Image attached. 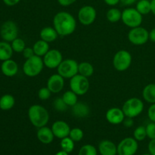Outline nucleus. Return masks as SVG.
Segmentation results:
<instances>
[{
  "label": "nucleus",
  "mask_w": 155,
  "mask_h": 155,
  "mask_svg": "<svg viewBox=\"0 0 155 155\" xmlns=\"http://www.w3.org/2000/svg\"><path fill=\"white\" fill-rule=\"evenodd\" d=\"M51 129L54 133V136L61 139L68 137L71 132L69 125L63 120L55 121L52 124Z\"/></svg>",
  "instance_id": "nucleus-14"
},
{
  "label": "nucleus",
  "mask_w": 155,
  "mask_h": 155,
  "mask_svg": "<svg viewBox=\"0 0 155 155\" xmlns=\"http://www.w3.org/2000/svg\"><path fill=\"white\" fill-rule=\"evenodd\" d=\"M52 92L48 89V87L41 88L38 92V97L40 100L45 101V100L48 99L51 97V95Z\"/></svg>",
  "instance_id": "nucleus-36"
},
{
  "label": "nucleus",
  "mask_w": 155,
  "mask_h": 155,
  "mask_svg": "<svg viewBox=\"0 0 155 155\" xmlns=\"http://www.w3.org/2000/svg\"><path fill=\"white\" fill-rule=\"evenodd\" d=\"M145 128H146L147 136H148L150 139H155V123L151 122L150 124H148V125L145 127Z\"/></svg>",
  "instance_id": "nucleus-37"
},
{
  "label": "nucleus",
  "mask_w": 155,
  "mask_h": 155,
  "mask_svg": "<svg viewBox=\"0 0 155 155\" xmlns=\"http://www.w3.org/2000/svg\"><path fill=\"white\" fill-rule=\"evenodd\" d=\"M64 101L66 103L68 107H73L75 105L77 102H78V98H77V95L72 90L67 91L64 93L63 96H62Z\"/></svg>",
  "instance_id": "nucleus-28"
},
{
  "label": "nucleus",
  "mask_w": 155,
  "mask_h": 155,
  "mask_svg": "<svg viewBox=\"0 0 155 155\" xmlns=\"http://www.w3.org/2000/svg\"><path fill=\"white\" fill-rule=\"evenodd\" d=\"M7 6H15L21 2V0H2Z\"/></svg>",
  "instance_id": "nucleus-43"
},
{
  "label": "nucleus",
  "mask_w": 155,
  "mask_h": 155,
  "mask_svg": "<svg viewBox=\"0 0 155 155\" xmlns=\"http://www.w3.org/2000/svg\"><path fill=\"white\" fill-rule=\"evenodd\" d=\"M89 83L88 77H84L80 74H77L70 80L71 90L75 92L77 95H83L86 94L89 89Z\"/></svg>",
  "instance_id": "nucleus-6"
},
{
  "label": "nucleus",
  "mask_w": 155,
  "mask_h": 155,
  "mask_svg": "<svg viewBox=\"0 0 155 155\" xmlns=\"http://www.w3.org/2000/svg\"><path fill=\"white\" fill-rule=\"evenodd\" d=\"M139 148L137 140L131 137L125 138L117 146L118 155H134Z\"/></svg>",
  "instance_id": "nucleus-11"
},
{
  "label": "nucleus",
  "mask_w": 155,
  "mask_h": 155,
  "mask_svg": "<svg viewBox=\"0 0 155 155\" xmlns=\"http://www.w3.org/2000/svg\"><path fill=\"white\" fill-rule=\"evenodd\" d=\"M148 151L150 154L155 155V139H151L150 142L148 143Z\"/></svg>",
  "instance_id": "nucleus-41"
},
{
  "label": "nucleus",
  "mask_w": 155,
  "mask_h": 155,
  "mask_svg": "<svg viewBox=\"0 0 155 155\" xmlns=\"http://www.w3.org/2000/svg\"><path fill=\"white\" fill-rule=\"evenodd\" d=\"M136 10L141 15H148L151 12V3L149 0H139L136 4Z\"/></svg>",
  "instance_id": "nucleus-27"
},
{
  "label": "nucleus",
  "mask_w": 155,
  "mask_h": 155,
  "mask_svg": "<svg viewBox=\"0 0 155 155\" xmlns=\"http://www.w3.org/2000/svg\"><path fill=\"white\" fill-rule=\"evenodd\" d=\"M53 25L58 35L67 36L75 31L77 21L71 14L66 12H60L54 15Z\"/></svg>",
  "instance_id": "nucleus-1"
},
{
  "label": "nucleus",
  "mask_w": 155,
  "mask_h": 155,
  "mask_svg": "<svg viewBox=\"0 0 155 155\" xmlns=\"http://www.w3.org/2000/svg\"><path fill=\"white\" fill-rule=\"evenodd\" d=\"M94 68L89 62H82L79 64L78 74L84 76L86 77H89L93 74Z\"/></svg>",
  "instance_id": "nucleus-26"
},
{
  "label": "nucleus",
  "mask_w": 155,
  "mask_h": 155,
  "mask_svg": "<svg viewBox=\"0 0 155 155\" xmlns=\"http://www.w3.org/2000/svg\"><path fill=\"white\" fill-rule=\"evenodd\" d=\"M78 155H97L96 148L92 145H85L80 149Z\"/></svg>",
  "instance_id": "nucleus-34"
},
{
  "label": "nucleus",
  "mask_w": 155,
  "mask_h": 155,
  "mask_svg": "<svg viewBox=\"0 0 155 155\" xmlns=\"http://www.w3.org/2000/svg\"><path fill=\"white\" fill-rule=\"evenodd\" d=\"M138 0H120V2L123 5L130 6L132 5L135 4Z\"/></svg>",
  "instance_id": "nucleus-44"
},
{
  "label": "nucleus",
  "mask_w": 155,
  "mask_h": 155,
  "mask_svg": "<svg viewBox=\"0 0 155 155\" xmlns=\"http://www.w3.org/2000/svg\"><path fill=\"white\" fill-rule=\"evenodd\" d=\"M122 110L127 117L135 118L142 113L144 103L139 98H131L124 102Z\"/></svg>",
  "instance_id": "nucleus-4"
},
{
  "label": "nucleus",
  "mask_w": 155,
  "mask_h": 155,
  "mask_svg": "<svg viewBox=\"0 0 155 155\" xmlns=\"http://www.w3.org/2000/svg\"><path fill=\"white\" fill-rule=\"evenodd\" d=\"M58 33H57V31H56L54 27H44L40 31L41 39L48 42V43L55 41L56 39L58 38Z\"/></svg>",
  "instance_id": "nucleus-21"
},
{
  "label": "nucleus",
  "mask_w": 155,
  "mask_h": 155,
  "mask_svg": "<svg viewBox=\"0 0 155 155\" xmlns=\"http://www.w3.org/2000/svg\"><path fill=\"white\" fill-rule=\"evenodd\" d=\"M43 63L46 68L50 69L58 68L63 61V57L60 51L57 49L49 50L43 56Z\"/></svg>",
  "instance_id": "nucleus-13"
},
{
  "label": "nucleus",
  "mask_w": 155,
  "mask_h": 155,
  "mask_svg": "<svg viewBox=\"0 0 155 155\" xmlns=\"http://www.w3.org/2000/svg\"><path fill=\"white\" fill-rule=\"evenodd\" d=\"M151 12L155 16V0H151Z\"/></svg>",
  "instance_id": "nucleus-47"
},
{
  "label": "nucleus",
  "mask_w": 155,
  "mask_h": 155,
  "mask_svg": "<svg viewBox=\"0 0 155 155\" xmlns=\"http://www.w3.org/2000/svg\"><path fill=\"white\" fill-rule=\"evenodd\" d=\"M57 1L61 6L68 7V6H70L74 4V3H75L77 0H57Z\"/></svg>",
  "instance_id": "nucleus-40"
},
{
  "label": "nucleus",
  "mask_w": 155,
  "mask_h": 155,
  "mask_svg": "<svg viewBox=\"0 0 155 155\" xmlns=\"http://www.w3.org/2000/svg\"><path fill=\"white\" fill-rule=\"evenodd\" d=\"M79 64L74 59H66L62 61L58 67V74L66 79H71L78 74Z\"/></svg>",
  "instance_id": "nucleus-8"
},
{
  "label": "nucleus",
  "mask_w": 155,
  "mask_h": 155,
  "mask_svg": "<svg viewBox=\"0 0 155 155\" xmlns=\"http://www.w3.org/2000/svg\"><path fill=\"white\" fill-rule=\"evenodd\" d=\"M53 107L56 110L60 112L65 111L68 109V106L67 105L66 103L64 101L62 98H58L54 100V103H53Z\"/></svg>",
  "instance_id": "nucleus-35"
},
{
  "label": "nucleus",
  "mask_w": 155,
  "mask_h": 155,
  "mask_svg": "<svg viewBox=\"0 0 155 155\" xmlns=\"http://www.w3.org/2000/svg\"><path fill=\"white\" fill-rule=\"evenodd\" d=\"M37 138L39 142L48 145L52 142L54 139V133H53L51 129L48 128L47 127H42L41 128H39L37 131Z\"/></svg>",
  "instance_id": "nucleus-18"
},
{
  "label": "nucleus",
  "mask_w": 155,
  "mask_h": 155,
  "mask_svg": "<svg viewBox=\"0 0 155 155\" xmlns=\"http://www.w3.org/2000/svg\"><path fill=\"white\" fill-rule=\"evenodd\" d=\"M142 97L148 103H155V83H150L145 86L142 90Z\"/></svg>",
  "instance_id": "nucleus-23"
},
{
  "label": "nucleus",
  "mask_w": 155,
  "mask_h": 155,
  "mask_svg": "<svg viewBox=\"0 0 155 155\" xmlns=\"http://www.w3.org/2000/svg\"><path fill=\"white\" fill-rule=\"evenodd\" d=\"M43 60L41 57L34 55L32 58L26 59L23 66V71L25 75L30 77H34L39 75L43 69Z\"/></svg>",
  "instance_id": "nucleus-3"
},
{
  "label": "nucleus",
  "mask_w": 155,
  "mask_h": 155,
  "mask_svg": "<svg viewBox=\"0 0 155 155\" xmlns=\"http://www.w3.org/2000/svg\"><path fill=\"white\" fill-rule=\"evenodd\" d=\"M12 49L14 51L18 53L23 52V51L24 50V48H26L25 42L24 41V39H21V38H16L15 40H13L12 42Z\"/></svg>",
  "instance_id": "nucleus-31"
},
{
  "label": "nucleus",
  "mask_w": 155,
  "mask_h": 155,
  "mask_svg": "<svg viewBox=\"0 0 155 155\" xmlns=\"http://www.w3.org/2000/svg\"><path fill=\"white\" fill-rule=\"evenodd\" d=\"M98 150L101 155H116L117 153V147L114 142L109 140H104L100 142Z\"/></svg>",
  "instance_id": "nucleus-19"
},
{
  "label": "nucleus",
  "mask_w": 155,
  "mask_h": 155,
  "mask_svg": "<svg viewBox=\"0 0 155 155\" xmlns=\"http://www.w3.org/2000/svg\"><path fill=\"white\" fill-rule=\"evenodd\" d=\"M22 53H23V55H24V57L26 59L30 58H32L33 56L35 55L33 48H30V47H26V48H24V51H23Z\"/></svg>",
  "instance_id": "nucleus-39"
},
{
  "label": "nucleus",
  "mask_w": 155,
  "mask_h": 155,
  "mask_svg": "<svg viewBox=\"0 0 155 155\" xmlns=\"http://www.w3.org/2000/svg\"><path fill=\"white\" fill-rule=\"evenodd\" d=\"M55 155H68V153L65 152V151H58V152Z\"/></svg>",
  "instance_id": "nucleus-48"
},
{
  "label": "nucleus",
  "mask_w": 155,
  "mask_h": 155,
  "mask_svg": "<svg viewBox=\"0 0 155 155\" xmlns=\"http://www.w3.org/2000/svg\"><path fill=\"white\" fill-rule=\"evenodd\" d=\"M13 51L12 45L9 42L5 41L0 42V61H4L12 58Z\"/></svg>",
  "instance_id": "nucleus-22"
},
{
  "label": "nucleus",
  "mask_w": 155,
  "mask_h": 155,
  "mask_svg": "<svg viewBox=\"0 0 155 155\" xmlns=\"http://www.w3.org/2000/svg\"><path fill=\"white\" fill-rule=\"evenodd\" d=\"M96 10L91 5L83 6L78 12L79 21L83 25L85 26H89L93 24L96 19Z\"/></svg>",
  "instance_id": "nucleus-12"
},
{
  "label": "nucleus",
  "mask_w": 155,
  "mask_h": 155,
  "mask_svg": "<svg viewBox=\"0 0 155 155\" xmlns=\"http://www.w3.org/2000/svg\"><path fill=\"white\" fill-rule=\"evenodd\" d=\"M104 2L110 6H115L120 2V0H104Z\"/></svg>",
  "instance_id": "nucleus-45"
},
{
  "label": "nucleus",
  "mask_w": 155,
  "mask_h": 155,
  "mask_svg": "<svg viewBox=\"0 0 155 155\" xmlns=\"http://www.w3.org/2000/svg\"><path fill=\"white\" fill-rule=\"evenodd\" d=\"M107 19L110 23H116L118 22L120 20H121L122 18V12L116 8H112L109 9L107 12Z\"/></svg>",
  "instance_id": "nucleus-29"
},
{
  "label": "nucleus",
  "mask_w": 155,
  "mask_h": 155,
  "mask_svg": "<svg viewBox=\"0 0 155 155\" xmlns=\"http://www.w3.org/2000/svg\"><path fill=\"white\" fill-rule=\"evenodd\" d=\"M84 133L83 131L80 128H74L71 130L69 137L72 139L74 142H80L83 139Z\"/></svg>",
  "instance_id": "nucleus-32"
},
{
  "label": "nucleus",
  "mask_w": 155,
  "mask_h": 155,
  "mask_svg": "<svg viewBox=\"0 0 155 155\" xmlns=\"http://www.w3.org/2000/svg\"><path fill=\"white\" fill-rule=\"evenodd\" d=\"M134 139L137 141H143L145 138L147 137V133H146V128L143 126H140L138 127L135 130L134 133Z\"/></svg>",
  "instance_id": "nucleus-33"
},
{
  "label": "nucleus",
  "mask_w": 155,
  "mask_h": 155,
  "mask_svg": "<svg viewBox=\"0 0 155 155\" xmlns=\"http://www.w3.org/2000/svg\"><path fill=\"white\" fill-rule=\"evenodd\" d=\"M0 36L2 39L8 42H12L18 36V28L17 24L12 21H7L2 24L0 28Z\"/></svg>",
  "instance_id": "nucleus-10"
},
{
  "label": "nucleus",
  "mask_w": 155,
  "mask_h": 155,
  "mask_svg": "<svg viewBox=\"0 0 155 155\" xmlns=\"http://www.w3.org/2000/svg\"><path fill=\"white\" fill-rule=\"evenodd\" d=\"M132 60V55L128 51L120 50L114 56V68L118 71H126L131 65Z\"/></svg>",
  "instance_id": "nucleus-7"
},
{
  "label": "nucleus",
  "mask_w": 155,
  "mask_h": 155,
  "mask_svg": "<svg viewBox=\"0 0 155 155\" xmlns=\"http://www.w3.org/2000/svg\"><path fill=\"white\" fill-rule=\"evenodd\" d=\"M90 113L89 107L85 103L77 102L72 107V114L74 117L78 118L86 117Z\"/></svg>",
  "instance_id": "nucleus-20"
},
{
  "label": "nucleus",
  "mask_w": 155,
  "mask_h": 155,
  "mask_svg": "<svg viewBox=\"0 0 155 155\" xmlns=\"http://www.w3.org/2000/svg\"><path fill=\"white\" fill-rule=\"evenodd\" d=\"M105 117L110 124L117 125L123 123L126 116L122 109L119 107H111L106 112Z\"/></svg>",
  "instance_id": "nucleus-16"
},
{
  "label": "nucleus",
  "mask_w": 155,
  "mask_h": 155,
  "mask_svg": "<svg viewBox=\"0 0 155 155\" xmlns=\"http://www.w3.org/2000/svg\"><path fill=\"white\" fill-rule=\"evenodd\" d=\"M1 71L6 77H14V76H15L18 74V64L14 60H12V59L4 61L1 64Z\"/></svg>",
  "instance_id": "nucleus-17"
},
{
  "label": "nucleus",
  "mask_w": 155,
  "mask_h": 155,
  "mask_svg": "<svg viewBox=\"0 0 155 155\" xmlns=\"http://www.w3.org/2000/svg\"><path fill=\"white\" fill-rule=\"evenodd\" d=\"M15 104V99L13 95L5 94L0 98V109L3 110H11Z\"/></svg>",
  "instance_id": "nucleus-25"
},
{
  "label": "nucleus",
  "mask_w": 155,
  "mask_h": 155,
  "mask_svg": "<svg viewBox=\"0 0 155 155\" xmlns=\"http://www.w3.org/2000/svg\"><path fill=\"white\" fill-rule=\"evenodd\" d=\"M142 155H151V154H142Z\"/></svg>",
  "instance_id": "nucleus-49"
},
{
  "label": "nucleus",
  "mask_w": 155,
  "mask_h": 155,
  "mask_svg": "<svg viewBox=\"0 0 155 155\" xmlns=\"http://www.w3.org/2000/svg\"><path fill=\"white\" fill-rule=\"evenodd\" d=\"M121 20L127 27L130 28L140 27L142 23V15H141L136 8H127L122 12Z\"/></svg>",
  "instance_id": "nucleus-5"
},
{
  "label": "nucleus",
  "mask_w": 155,
  "mask_h": 155,
  "mask_svg": "<svg viewBox=\"0 0 155 155\" xmlns=\"http://www.w3.org/2000/svg\"><path fill=\"white\" fill-rule=\"evenodd\" d=\"M133 118H130V117H126L125 119H124V120L123 121V124H124V125L126 127H128V128H130V127H133V124H134V122H133Z\"/></svg>",
  "instance_id": "nucleus-42"
},
{
  "label": "nucleus",
  "mask_w": 155,
  "mask_h": 155,
  "mask_svg": "<svg viewBox=\"0 0 155 155\" xmlns=\"http://www.w3.org/2000/svg\"><path fill=\"white\" fill-rule=\"evenodd\" d=\"M33 51H34L35 55L43 57L48 51H49V45L48 42L40 39L38 40L34 43L33 46Z\"/></svg>",
  "instance_id": "nucleus-24"
},
{
  "label": "nucleus",
  "mask_w": 155,
  "mask_h": 155,
  "mask_svg": "<svg viewBox=\"0 0 155 155\" xmlns=\"http://www.w3.org/2000/svg\"><path fill=\"white\" fill-rule=\"evenodd\" d=\"M128 39L136 45H144L149 40V32L142 27L132 28L128 33Z\"/></svg>",
  "instance_id": "nucleus-9"
},
{
  "label": "nucleus",
  "mask_w": 155,
  "mask_h": 155,
  "mask_svg": "<svg viewBox=\"0 0 155 155\" xmlns=\"http://www.w3.org/2000/svg\"><path fill=\"white\" fill-rule=\"evenodd\" d=\"M149 39L155 43V27L149 32Z\"/></svg>",
  "instance_id": "nucleus-46"
},
{
  "label": "nucleus",
  "mask_w": 155,
  "mask_h": 155,
  "mask_svg": "<svg viewBox=\"0 0 155 155\" xmlns=\"http://www.w3.org/2000/svg\"><path fill=\"white\" fill-rule=\"evenodd\" d=\"M64 77L60 74H53L48 78L47 81V87L52 93H58L63 89L64 86Z\"/></svg>",
  "instance_id": "nucleus-15"
},
{
  "label": "nucleus",
  "mask_w": 155,
  "mask_h": 155,
  "mask_svg": "<svg viewBox=\"0 0 155 155\" xmlns=\"http://www.w3.org/2000/svg\"><path fill=\"white\" fill-rule=\"evenodd\" d=\"M28 117L30 123L36 128H41L46 126L49 120L48 110L42 105L33 104L28 110Z\"/></svg>",
  "instance_id": "nucleus-2"
},
{
  "label": "nucleus",
  "mask_w": 155,
  "mask_h": 155,
  "mask_svg": "<svg viewBox=\"0 0 155 155\" xmlns=\"http://www.w3.org/2000/svg\"><path fill=\"white\" fill-rule=\"evenodd\" d=\"M61 147L62 151L67 153H71L74 149V142L70 137H65L61 139Z\"/></svg>",
  "instance_id": "nucleus-30"
},
{
  "label": "nucleus",
  "mask_w": 155,
  "mask_h": 155,
  "mask_svg": "<svg viewBox=\"0 0 155 155\" xmlns=\"http://www.w3.org/2000/svg\"><path fill=\"white\" fill-rule=\"evenodd\" d=\"M148 117L151 122L155 123V103L151 104L148 110Z\"/></svg>",
  "instance_id": "nucleus-38"
}]
</instances>
